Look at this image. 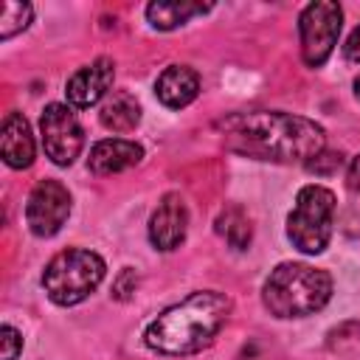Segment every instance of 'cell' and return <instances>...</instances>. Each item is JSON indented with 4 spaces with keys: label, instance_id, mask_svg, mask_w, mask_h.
I'll return each instance as SVG.
<instances>
[{
    "label": "cell",
    "instance_id": "obj_18",
    "mask_svg": "<svg viewBox=\"0 0 360 360\" xmlns=\"http://www.w3.org/2000/svg\"><path fill=\"white\" fill-rule=\"evenodd\" d=\"M20 352H22V335L11 323H3L0 326V360H17Z\"/></svg>",
    "mask_w": 360,
    "mask_h": 360
},
{
    "label": "cell",
    "instance_id": "obj_11",
    "mask_svg": "<svg viewBox=\"0 0 360 360\" xmlns=\"http://www.w3.org/2000/svg\"><path fill=\"white\" fill-rule=\"evenodd\" d=\"M141 160H143V146L141 143L127 141V138H104L90 149L87 169L98 177H107V174L127 172V169L138 166Z\"/></svg>",
    "mask_w": 360,
    "mask_h": 360
},
{
    "label": "cell",
    "instance_id": "obj_13",
    "mask_svg": "<svg viewBox=\"0 0 360 360\" xmlns=\"http://www.w3.org/2000/svg\"><path fill=\"white\" fill-rule=\"evenodd\" d=\"M155 96L163 107L169 110H183L200 96V76L188 65H169L158 82H155Z\"/></svg>",
    "mask_w": 360,
    "mask_h": 360
},
{
    "label": "cell",
    "instance_id": "obj_1",
    "mask_svg": "<svg viewBox=\"0 0 360 360\" xmlns=\"http://www.w3.org/2000/svg\"><path fill=\"white\" fill-rule=\"evenodd\" d=\"M217 129L222 132L228 149L259 160L307 166L318 152H323L326 143V135L315 121L278 110L233 112L217 121Z\"/></svg>",
    "mask_w": 360,
    "mask_h": 360
},
{
    "label": "cell",
    "instance_id": "obj_7",
    "mask_svg": "<svg viewBox=\"0 0 360 360\" xmlns=\"http://www.w3.org/2000/svg\"><path fill=\"white\" fill-rule=\"evenodd\" d=\"M42 149L56 166H70L84 146V129L68 104H48L39 118Z\"/></svg>",
    "mask_w": 360,
    "mask_h": 360
},
{
    "label": "cell",
    "instance_id": "obj_16",
    "mask_svg": "<svg viewBox=\"0 0 360 360\" xmlns=\"http://www.w3.org/2000/svg\"><path fill=\"white\" fill-rule=\"evenodd\" d=\"M217 231L225 236V242L233 248V250H245L253 239V228H250V219L248 214L239 208V205H228L219 217H217Z\"/></svg>",
    "mask_w": 360,
    "mask_h": 360
},
{
    "label": "cell",
    "instance_id": "obj_6",
    "mask_svg": "<svg viewBox=\"0 0 360 360\" xmlns=\"http://www.w3.org/2000/svg\"><path fill=\"white\" fill-rule=\"evenodd\" d=\"M343 8L332 0H315L304 6L298 14V37H301V59L307 68H321L340 37Z\"/></svg>",
    "mask_w": 360,
    "mask_h": 360
},
{
    "label": "cell",
    "instance_id": "obj_12",
    "mask_svg": "<svg viewBox=\"0 0 360 360\" xmlns=\"http://www.w3.org/2000/svg\"><path fill=\"white\" fill-rule=\"evenodd\" d=\"M0 155L11 169H28L34 163L37 146H34L31 124L25 121L22 112H14V110L6 112L0 124Z\"/></svg>",
    "mask_w": 360,
    "mask_h": 360
},
{
    "label": "cell",
    "instance_id": "obj_23",
    "mask_svg": "<svg viewBox=\"0 0 360 360\" xmlns=\"http://www.w3.org/2000/svg\"><path fill=\"white\" fill-rule=\"evenodd\" d=\"M354 96H357V98H360V76H357V79H354Z\"/></svg>",
    "mask_w": 360,
    "mask_h": 360
},
{
    "label": "cell",
    "instance_id": "obj_2",
    "mask_svg": "<svg viewBox=\"0 0 360 360\" xmlns=\"http://www.w3.org/2000/svg\"><path fill=\"white\" fill-rule=\"evenodd\" d=\"M231 298L217 290H197L163 309L143 332V343L158 354H197L214 343L228 323Z\"/></svg>",
    "mask_w": 360,
    "mask_h": 360
},
{
    "label": "cell",
    "instance_id": "obj_15",
    "mask_svg": "<svg viewBox=\"0 0 360 360\" xmlns=\"http://www.w3.org/2000/svg\"><path fill=\"white\" fill-rule=\"evenodd\" d=\"M211 3H191V0H158L146 6V20L152 28L158 31H172L180 28L183 22H188L197 14L211 11Z\"/></svg>",
    "mask_w": 360,
    "mask_h": 360
},
{
    "label": "cell",
    "instance_id": "obj_3",
    "mask_svg": "<svg viewBox=\"0 0 360 360\" xmlns=\"http://www.w3.org/2000/svg\"><path fill=\"white\" fill-rule=\"evenodd\" d=\"M332 298V276L304 262H281L262 284V304L270 315L290 321L323 309Z\"/></svg>",
    "mask_w": 360,
    "mask_h": 360
},
{
    "label": "cell",
    "instance_id": "obj_4",
    "mask_svg": "<svg viewBox=\"0 0 360 360\" xmlns=\"http://www.w3.org/2000/svg\"><path fill=\"white\" fill-rule=\"evenodd\" d=\"M104 259L96 250L68 248L56 253L42 270V290L59 307L82 304L104 278Z\"/></svg>",
    "mask_w": 360,
    "mask_h": 360
},
{
    "label": "cell",
    "instance_id": "obj_8",
    "mask_svg": "<svg viewBox=\"0 0 360 360\" xmlns=\"http://www.w3.org/2000/svg\"><path fill=\"white\" fill-rule=\"evenodd\" d=\"M70 217V191L59 180H39L25 202V222L34 236H53Z\"/></svg>",
    "mask_w": 360,
    "mask_h": 360
},
{
    "label": "cell",
    "instance_id": "obj_20",
    "mask_svg": "<svg viewBox=\"0 0 360 360\" xmlns=\"http://www.w3.org/2000/svg\"><path fill=\"white\" fill-rule=\"evenodd\" d=\"M340 163H343V155H340V152H318V155L307 163V169L315 172V174H332V172L340 169Z\"/></svg>",
    "mask_w": 360,
    "mask_h": 360
},
{
    "label": "cell",
    "instance_id": "obj_22",
    "mask_svg": "<svg viewBox=\"0 0 360 360\" xmlns=\"http://www.w3.org/2000/svg\"><path fill=\"white\" fill-rule=\"evenodd\" d=\"M346 186L352 191H360V155L349 163V172H346Z\"/></svg>",
    "mask_w": 360,
    "mask_h": 360
},
{
    "label": "cell",
    "instance_id": "obj_14",
    "mask_svg": "<svg viewBox=\"0 0 360 360\" xmlns=\"http://www.w3.org/2000/svg\"><path fill=\"white\" fill-rule=\"evenodd\" d=\"M98 121L110 132H132L141 121V104L129 90H112L98 107Z\"/></svg>",
    "mask_w": 360,
    "mask_h": 360
},
{
    "label": "cell",
    "instance_id": "obj_5",
    "mask_svg": "<svg viewBox=\"0 0 360 360\" xmlns=\"http://www.w3.org/2000/svg\"><path fill=\"white\" fill-rule=\"evenodd\" d=\"M335 194L326 186L309 183L295 194V205L287 214V239L301 253H323L332 239Z\"/></svg>",
    "mask_w": 360,
    "mask_h": 360
},
{
    "label": "cell",
    "instance_id": "obj_21",
    "mask_svg": "<svg viewBox=\"0 0 360 360\" xmlns=\"http://www.w3.org/2000/svg\"><path fill=\"white\" fill-rule=\"evenodd\" d=\"M343 56L352 62V65H360V25L349 34L346 45H343Z\"/></svg>",
    "mask_w": 360,
    "mask_h": 360
},
{
    "label": "cell",
    "instance_id": "obj_17",
    "mask_svg": "<svg viewBox=\"0 0 360 360\" xmlns=\"http://www.w3.org/2000/svg\"><path fill=\"white\" fill-rule=\"evenodd\" d=\"M34 8L20 0H0V39H11L31 25Z\"/></svg>",
    "mask_w": 360,
    "mask_h": 360
},
{
    "label": "cell",
    "instance_id": "obj_10",
    "mask_svg": "<svg viewBox=\"0 0 360 360\" xmlns=\"http://www.w3.org/2000/svg\"><path fill=\"white\" fill-rule=\"evenodd\" d=\"M112 79H115V62L110 56H98L93 59L90 65L79 68L68 84H65V93H68V104L73 107H93L98 101H104L110 96V87H112Z\"/></svg>",
    "mask_w": 360,
    "mask_h": 360
},
{
    "label": "cell",
    "instance_id": "obj_9",
    "mask_svg": "<svg viewBox=\"0 0 360 360\" xmlns=\"http://www.w3.org/2000/svg\"><path fill=\"white\" fill-rule=\"evenodd\" d=\"M188 231V208L180 194H163L158 208L149 217V242L155 250H177Z\"/></svg>",
    "mask_w": 360,
    "mask_h": 360
},
{
    "label": "cell",
    "instance_id": "obj_19",
    "mask_svg": "<svg viewBox=\"0 0 360 360\" xmlns=\"http://www.w3.org/2000/svg\"><path fill=\"white\" fill-rule=\"evenodd\" d=\"M135 290H138V273H135L132 267H124V270L118 273V278L112 281V298L127 301V298H132Z\"/></svg>",
    "mask_w": 360,
    "mask_h": 360
}]
</instances>
